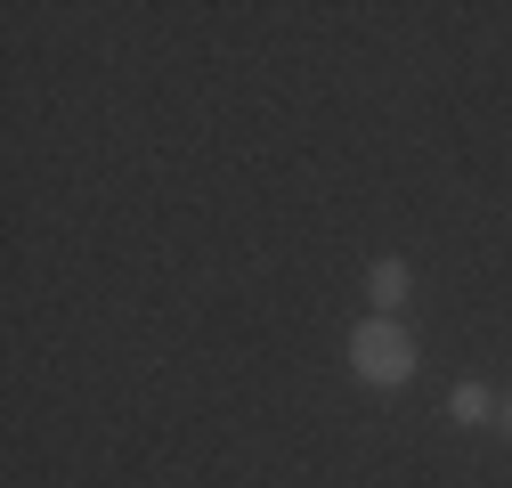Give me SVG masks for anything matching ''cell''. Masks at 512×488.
<instances>
[{
    "label": "cell",
    "mask_w": 512,
    "mask_h": 488,
    "mask_svg": "<svg viewBox=\"0 0 512 488\" xmlns=\"http://www.w3.org/2000/svg\"><path fill=\"white\" fill-rule=\"evenodd\" d=\"M504 432H512V391H504Z\"/></svg>",
    "instance_id": "obj_4"
},
{
    "label": "cell",
    "mask_w": 512,
    "mask_h": 488,
    "mask_svg": "<svg viewBox=\"0 0 512 488\" xmlns=\"http://www.w3.org/2000/svg\"><path fill=\"white\" fill-rule=\"evenodd\" d=\"M504 399L488 391V383H456V391H447V415H456V423H488Z\"/></svg>",
    "instance_id": "obj_3"
},
{
    "label": "cell",
    "mask_w": 512,
    "mask_h": 488,
    "mask_svg": "<svg viewBox=\"0 0 512 488\" xmlns=\"http://www.w3.org/2000/svg\"><path fill=\"white\" fill-rule=\"evenodd\" d=\"M407 285H415V277H407V261H374V269H366V301H374V318H382V310H399Z\"/></svg>",
    "instance_id": "obj_2"
},
{
    "label": "cell",
    "mask_w": 512,
    "mask_h": 488,
    "mask_svg": "<svg viewBox=\"0 0 512 488\" xmlns=\"http://www.w3.org/2000/svg\"><path fill=\"white\" fill-rule=\"evenodd\" d=\"M350 375H358V383H374V391L415 383V334H407V326H391V318H366V326L350 334Z\"/></svg>",
    "instance_id": "obj_1"
}]
</instances>
